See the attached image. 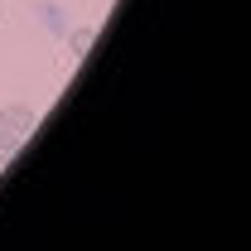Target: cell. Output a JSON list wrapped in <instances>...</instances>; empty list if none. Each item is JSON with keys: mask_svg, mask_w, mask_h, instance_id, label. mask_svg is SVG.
Listing matches in <instances>:
<instances>
[{"mask_svg": "<svg viewBox=\"0 0 251 251\" xmlns=\"http://www.w3.org/2000/svg\"><path fill=\"white\" fill-rule=\"evenodd\" d=\"M34 126H39V116H34V106H25V101H10V106H0V130H10V135H34Z\"/></svg>", "mask_w": 251, "mask_h": 251, "instance_id": "obj_1", "label": "cell"}, {"mask_svg": "<svg viewBox=\"0 0 251 251\" xmlns=\"http://www.w3.org/2000/svg\"><path fill=\"white\" fill-rule=\"evenodd\" d=\"M63 39H68V58L77 63V58H82V53L97 44V29H92V25H77V29L68 25V34H63Z\"/></svg>", "mask_w": 251, "mask_h": 251, "instance_id": "obj_2", "label": "cell"}, {"mask_svg": "<svg viewBox=\"0 0 251 251\" xmlns=\"http://www.w3.org/2000/svg\"><path fill=\"white\" fill-rule=\"evenodd\" d=\"M39 20H44V29H49V34H68V15H63V5H53V0L39 5Z\"/></svg>", "mask_w": 251, "mask_h": 251, "instance_id": "obj_3", "label": "cell"}, {"mask_svg": "<svg viewBox=\"0 0 251 251\" xmlns=\"http://www.w3.org/2000/svg\"><path fill=\"white\" fill-rule=\"evenodd\" d=\"M20 145H25V140H20V135H10V130H0V155H15V150H20Z\"/></svg>", "mask_w": 251, "mask_h": 251, "instance_id": "obj_4", "label": "cell"}, {"mask_svg": "<svg viewBox=\"0 0 251 251\" xmlns=\"http://www.w3.org/2000/svg\"><path fill=\"white\" fill-rule=\"evenodd\" d=\"M5 164H10V155H0V169H5Z\"/></svg>", "mask_w": 251, "mask_h": 251, "instance_id": "obj_5", "label": "cell"}, {"mask_svg": "<svg viewBox=\"0 0 251 251\" xmlns=\"http://www.w3.org/2000/svg\"><path fill=\"white\" fill-rule=\"evenodd\" d=\"M0 5H5V0H0Z\"/></svg>", "mask_w": 251, "mask_h": 251, "instance_id": "obj_6", "label": "cell"}]
</instances>
